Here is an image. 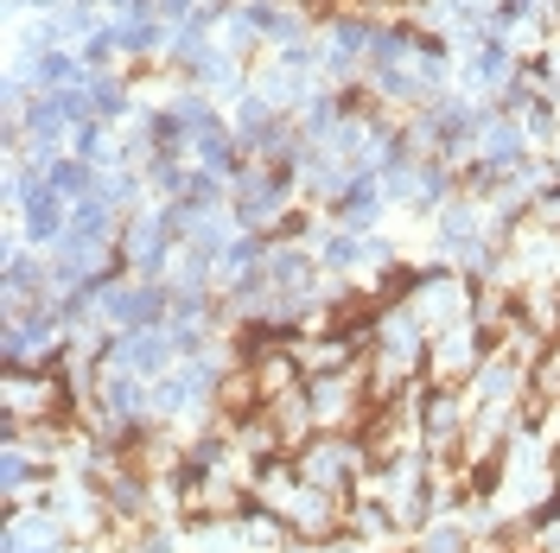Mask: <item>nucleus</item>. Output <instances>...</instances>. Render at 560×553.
Wrapping results in <instances>:
<instances>
[{
  "label": "nucleus",
  "instance_id": "obj_7",
  "mask_svg": "<svg viewBox=\"0 0 560 553\" xmlns=\"http://www.w3.org/2000/svg\"><path fill=\"white\" fill-rule=\"evenodd\" d=\"M0 553H70V528L51 503H33V509H7V534H0Z\"/></svg>",
  "mask_w": 560,
  "mask_h": 553
},
{
  "label": "nucleus",
  "instance_id": "obj_3",
  "mask_svg": "<svg viewBox=\"0 0 560 553\" xmlns=\"http://www.w3.org/2000/svg\"><path fill=\"white\" fill-rule=\"evenodd\" d=\"M471 274H453V268H440V261H427L415 280V293H408V306L427 318V331H446V325H465L471 318Z\"/></svg>",
  "mask_w": 560,
  "mask_h": 553
},
{
  "label": "nucleus",
  "instance_id": "obj_2",
  "mask_svg": "<svg viewBox=\"0 0 560 553\" xmlns=\"http://www.w3.org/2000/svg\"><path fill=\"white\" fill-rule=\"evenodd\" d=\"M0 420H13V426H45V420L77 426V408H70L58 369H0Z\"/></svg>",
  "mask_w": 560,
  "mask_h": 553
},
{
  "label": "nucleus",
  "instance_id": "obj_12",
  "mask_svg": "<svg viewBox=\"0 0 560 553\" xmlns=\"http://www.w3.org/2000/svg\"><path fill=\"white\" fill-rule=\"evenodd\" d=\"M471 541H478V534H471V521L465 516H433L408 548L415 553H471Z\"/></svg>",
  "mask_w": 560,
  "mask_h": 553
},
{
  "label": "nucleus",
  "instance_id": "obj_8",
  "mask_svg": "<svg viewBox=\"0 0 560 553\" xmlns=\"http://www.w3.org/2000/svg\"><path fill=\"white\" fill-rule=\"evenodd\" d=\"M13 216H20V236H26V248H38V255H51V248L70 236V198H58L45 178L26 191V204L13 210Z\"/></svg>",
  "mask_w": 560,
  "mask_h": 553
},
{
  "label": "nucleus",
  "instance_id": "obj_5",
  "mask_svg": "<svg viewBox=\"0 0 560 553\" xmlns=\"http://www.w3.org/2000/svg\"><path fill=\"white\" fill-rule=\"evenodd\" d=\"M51 478H58V464L33 446H0V496H7V509H33L51 496Z\"/></svg>",
  "mask_w": 560,
  "mask_h": 553
},
{
  "label": "nucleus",
  "instance_id": "obj_1",
  "mask_svg": "<svg viewBox=\"0 0 560 553\" xmlns=\"http://www.w3.org/2000/svg\"><path fill=\"white\" fill-rule=\"evenodd\" d=\"M293 464H300L306 484H318L325 496H338V503H350L357 490L370 484V471H376L363 433H313L306 446L293 451Z\"/></svg>",
  "mask_w": 560,
  "mask_h": 553
},
{
  "label": "nucleus",
  "instance_id": "obj_13",
  "mask_svg": "<svg viewBox=\"0 0 560 553\" xmlns=\"http://www.w3.org/2000/svg\"><path fill=\"white\" fill-rule=\"evenodd\" d=\"M528 395L535 401H560V344H548L528 363Z\"/></svg>",
  "mask_w": 560,
  "mask_h": 553
},
{
  "label": "nucleus",
  "instance_id": "obj_10",
  "mask_svg": "<svg viewBox=\"0 0 560 553\" xmlns=\"http://www.w3.org/2000/svg\"><path fill=\"white\" fill-rule=\"evenodd\" d=\"M318 90H325V83L306 77V70H287V64H275V58H261V64H255V96L275 108V115H300Z\"/></svg>",
  "mask_w": 560,
  "mask_h": 553
},
{
  "label": "nucleus",
  "instance_id": "obj_9",
  "mask_svg": "<svg viewBox=\"0 0 560 553\" xmlns=\"http://www.w3.org/2000/svg\"><path fill=\"white\" fill-rule=\"evenodd\" d=\"M471 408H490V401H523L528 395V363L510 344H490V356L478 363V376L465 381Z\"/></svg>",
  "mask_w": 560,
  "mask_h": 553
},
{
  "label": "nucleus",
  "instance_id": "obj_6",
  "mask_svg": "<svg viewBox=\"0 0 560 553\" xmlns=\"http://www.w3.org/2000/svg\"><path fill=\"white\" fill-rule=\"evenodd\" d=\"M103 363H115V369H135V376L160 381L166 369L178 363V344L166 325H147V331H115V344H108Z\"/></svg>",
  "mask_w": 560,
  "mask_h": 553
},
{
  "label": "nucleus",
  "instance_id": "obj_11",
  "mask_svg": "<svg viewBox=\"0 0 560 553\" xmlns=\"http://www.w3.org/2000/svg\"><path fill=\"white\" fill-rule=\"evenodd\" d=\"M45 185H51L58 198H70V204H77V198L103 191V173H96L90 160H77V153H65V160H51V166H45Z\"/></svg>",
  "mask_w": 560,
  "mask_h": 553
},
{
  "label": "nucleus",
  "instance_id": "obj_4",
  "mask_svg": "<svg viewBox=\"0 0 560 553\" xmlns=\"http://www.w3.org/2000/svg\"><path fill=\"white\" fill-rule=\"evenodd\" d=\"M490 356V338L465 318V325H446V331H433V350H427V376L433 381H453V388H465V381L478 376V363Z\"/></svg>",
  "mask_w": 560,
  "mask_h": 553
},
{
  "label": "nucleus",
  "instance_id": "obj_14",
  "mask_svg": "<svg viewBox=\"0 0 560 553\" xmlns=\"http://www.w3.org/2000/svg\"><path fill=\"white\" fill-rule=\"evenodd\" d=\"M555 490H560V451H555Z\"/></svg>",
  "mask_w": 560,
  "mask_h": 553
}]
</instances>
